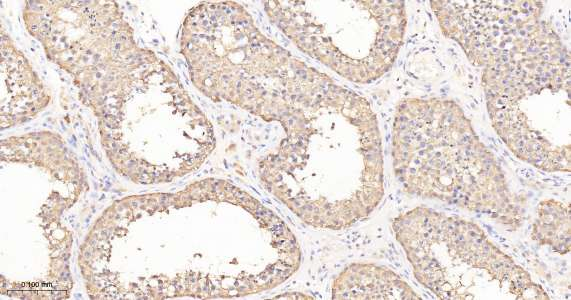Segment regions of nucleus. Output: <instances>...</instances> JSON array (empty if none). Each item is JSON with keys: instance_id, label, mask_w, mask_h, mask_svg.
Instances as JSON below:
<instances>
[{"instance_id": "7ed1b4c3", "label": "nucleus", "mask_w": 571, "mask_h": 300, "mask_svg": "<svg viewBox=\"0 0 571 300\" xmlns=\"http://www.w3.org/2000/svg\"><path fill=\"white\" fill-rule=\"evenodd\" d=\"M417 281L440 299H548L475 223L426 207L394 222Z\"/></svg>"}, {"instance_id": "f03ea898", "label": "nucleus", "mask_w": 571, "mask_h": 300, "mask_svg": "<svg viewBox=\"0 0 571 300\" xmlns=\"http://www.w3.org/2000/svg\"><path fill=\"white\" fill-rule=\"evenodd\" d=\"M394 165L408 192L519 221L522 206L494 155L453 101L407 99L394 130Z\"/></svg>"}, {"instance_id": "f257e3e1", "label": "nucleus", "mask_w": 571, "mask_h": 300, "mask_svg": "<svg viewBox=\"0 0 571 300\" xmlns=\"http://www.w3.org/2000/svg\"><path fill=\"white\" fill-rule=\"evenodd\" d=\"M493 127L520 159L548 172H570V149L558 142L569 120V54L549 24L535 19L504 33L473 62Z\"/></svg>"}, {"instance_id": "20e7f679", "label": "nucleus", "mask_w": 571, "mask_h": 300, "mask_svg": "<svg viewBox=\"0 0 571 300\" xmlns=\"http://www.w3.org/2000/svg\"><path fill=\"white\" fill-rule=\"evenodd\" d=\"M538 218L533 226V239L549 245L560 254L570 249V207L555 200L539 204Z\"/></svg>"}, {"instance_id": "423d86ee", "label": "nucleus", "mask_w": 571, "mask_h": 300, "mask_svg": "<svg viewBox=\"0 0 571 300\" xmlns=\"http://www.w3.org/2000/svg\"><path fill=\"white\" fill-rule=\"evenodd\" d=\"M115 48H116V49H120V44H119V43L116 44V45H115Z\"/></svg>"}, {"instance_id": "39448f33", "label": "nucleus", "mask_w": 571, "mask_h": 300, "mask_svg": "<svg viewBox=\"0 0 571 300\" xmlns=\"http://www.w3.org/2000/svg\"><path fill=\"white\" fill-rule=\"evenodd\" d=\"M37 28H38V27H37L36 25H32V26H31V29H32L33 31H35Z\"/></svg>"}, {"instance_id": "0eeeda50", "label": "nucleus", "mask_w": 571, "mask_h": 300, "mask_svg": "<svg viewBox=\"0 0 571 300\" xmlns=\"http://www.w3.org/2000/svg\"><path fill=\"white\" fill-rule=\"evenodd\" d=\"M132 205H133L134 207H137V202H133Z\"/></svg>"}]
</instances>
